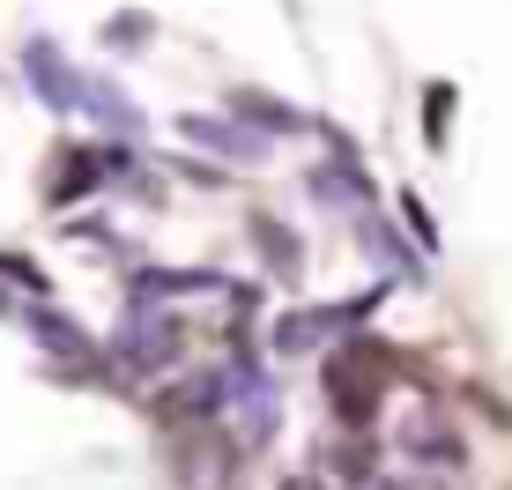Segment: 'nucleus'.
Segmentation results:
<instances>
[{
    "mask_svg": "<svg viewBox=\"0 0 512 490\" xmlns=\"http://www.w3.org/2000/svg\"><path fill=\"white\" fill-rule=\"evenodd\" d=\"M179 142L208 149L216 164H268V156H275L268 134H253V127L231 119V112H179Z\"/></svg>",
    "mask_w": 512,
    "mask_h": 490,
    "instance_id": "6",
    "label": "nucleus"
},
{
    "mask_svg": "<svg viewBox=\"0 0 512 490\" xmlns=\"http://www.w3.org/2000/svg\"><path fill=\"white\" fill-rule=\"evenodd\" d=\"M149 38H156V15H141V8L104 23V52H149Z\"/></svg>",
    "mask_w": 512,
    "mask_h": 490,
    "instance_id": "15",
    "label": "nucleus"
},
{
    "mask_svg": "<svg viewBox=\"0 0 512 490\" xmlns=\"http://www.w3.org/2000/svg\"><path fill=\"white\" fill-rule=\"evenodd\" d=\"M453 82H431V90H423V142L431 149H446V134H453Z\"/></svg>",
    "mask_w": 512,
    "mask_h": 490,
    "instance_id": "16",
    "label": "nucleus"
},
{
    "mask_svg": "<svg viewBox=\"0 0 512 490\" xmlns=\"http://www.w3.org/2000/svg\"><path fill=\"white\" fill-rule=\"evenodd\" d=\"M82 112H90L104 134H119V142H141V112H134V97L119 90V82L90 75V90H82Z\"/></svg>",
    "mask_w": 512,
    "mask_h": 490,
    "instance_id": "12",
    "label": "nucleus"
},
{
    "mask_svg": "<svg viewBox=\"0 0 512 490\" xmlns=\"http://www.w3.org/2000/svg\"><path fill=\"white\" fill-rule=\"evenodd\" d=\"M394 349H379V335H349L342 349L327 357V409H334V424H349V431H372V416H379V401L386 387H394Z\"/></svg>",
    "mask_w": 512,
    "mask_h": 490,
    "instance_id": "1",
    "label": "nucleus"
},
{
    "mask_svg": "<svg viewBox=\"0 0 512 490\" xmlns=\"http://www.w3.org/2000/svg\"><path fill=\"white\" fill-rule=\"evenodd\" d=\"M372 305H379V290H364L357 305H297V312H275L268 349H275V357H312V349H327V342H349Z\"/></svg>",
    "mask_w": 512,
    "mask_h": 490,
    "instance_id": "4",
    "label": "nucleus"
},
{
    "mask_svg": "<svg viewBox=\"0 0 512 490\" xmlns=\"http://www.w3.org/2000/svg\"><path fill=\"white\" fill-rule=\"evenodd\" d=\"M238 468H245V439L231 424L171 431V483H179V490H231Z\"/></svg>",
    "mask_w": 512,
    "mask_h": 490,
    "instance_id": "3",
    "label": "nucleus"
},
{
    "mask_svg": "<svg viewBox=\"0 0 512 490\" xmlns=\"http://www.w3.org/2000/svg\"><path fill=\"white\" fill-rule=\"evenodd\" d=\"M357 238H364V245L379 253V268H386V275H409V283L423 275V260L409 253V238H394V231H386V216H372V208L357 216Z\"/></svg>",
    "mask_w": 512,
    "mask_h": 490,
    "instance_id": "13",
    "label": "nucleus"
},
{
    "mask_svg": "<svg viewBox=\"0 0 512 490\" xmlns=\"http://www.w3.org/2000/svg\"><path fill=\"white\" fill-rule=\"evenodd\" d=\"M23 82H30V97H38L45 112H60V119H75L82 112V90H90V75H82L52 38H30L23 45Z\"/></svg>",
    "mask_w": 512,
    "mask_h": 490,
    "instance_id": "5",
    "label": "nucleus"
},
{
    "mask_svg": "<svg viewBox=\"0 0 512 490\" xmlns=\"http://www.w3.org/2000/svg\"><path fill=\"white\" fill-rule=\"evenodd\" d=\"M179 349H186V320L171 305H127L119 335L104 342V364L127 372V379H156V372L179 364Z\"/></svg>",
    "mask_w": 512,
    "mask_h": 490,
    "instance_id": "2",
    "label": "nucleus"
},
{
    "mask_svg": "<svg viewBox=\"0 0 512 490\" xmlns=\"http://www.w3.org/2000/svg\"><path fill=\"white\" fill-rule=\"evenodd\" d=\"M23 327H30V342H38L45 357H60V364H67V372H90V364H97V342L82 335V327L67 320V312L30 305V312H23Z\"/></svg>",
    "mask_w": 512,
    "mask_h": 490,
    "instance_id": "10",
    "label": "nucleus"
},
{
    "mask_svg": "<svg viewBox=\"0 0 512 490\" xmlns=\"http://www.w3.org/2000/svg\"><path fill=\"white\" fill-rule=\"evenodd\" d=\"M0 275H8V283H15V290H30V297H45V290H52V283H45V275H38V268H30V253H0Z\"/></svg>",
    "mask_w": 512,
    "mask_h": 490,
    "instance_id": "18",
    "label": "nucleus"
},
{
    "mask_svg": "<svg viewBox=\"0 0 512 490\" xmlns=\"http://www.w3.org/2000/svg\"><path fill=\"white\" fill-rule=\"evenodd\" d=\"M112 186V164H104V142H67L60 156L45 164V201L52 208H75Z\"/></svg>",
    "mask_w": 512,
    "mask_h": 490,
    "instance_id": "7",
    "label": "nucleus"
},
{
    "mask_svg": "<svg viewBox=\"0 0 512 490\" xmlns=\"http://www.w3.org/2000/svg\"><path fill=\"white\" fill-rule=\"evenodd\" d=\"M327 468H334V476H342L349 490H372V483H379V446L364 439V431H349V439L327 453Z\"/></svg>",
    "mask_w": 512,
    "mask_h": 490,
    "instance_id": "14",
    "label": "nucleus"
},
{
    "mask_svg": "<svg viewBox=\"0 0 512 490\" xmlns=\"http://www.w3.org/2000/svg\"><path fill=\"white\" fill-rule=\"evenodd\" d=\"M401 453H409L416 468H438V476H453V468H468V439L446 424V416L423 409L416 424H401Z\"/></svg>",
    "mask_w": 512,
    "mask_h": 490,
    "instance_id": "8",
    "label": "nucleus"
},
{
    "mask_svg": "<svg viewBox=\"0 0 512 490\" xmlns=\"http://www.w3.org/2000/svg\"><path fill=\"white\" fill-rule=\"evenodd\" d=\"M223 112L231 119H245L253 134H305V127H320V119H305L297 104H282V97H268V90H253V82H238V90H223Z\"/></svg>",
    "mask_w": 512,
    "mask_h": 490,
    "instance_id": "9",
    "label": "nucleus"
},
{
    "mask_svg": "<svg viewBox=\"0 0 512 490\" xmlns=\"http://www.w3.org/2000/svg\"><path fill=\"white\" fill-rule=\"evenodd\" d=\"M401 223L416 231L423 253H438V223H431V208H423V194H401Z\"/></svg>",
    "mask_w": 512,
    "mask_h": 490,
    "instance_id": "17",
    "label": "nucleus"
},
{
    "mask_svg": "<svg viewBox=\"0 0 512 490\" xmlns=\"http://www.w3.org/2000/svg\"><path fill=\"white\" fill-rule=\"evenodd\" d=\"M245 238L260 245V268H268L275 283H297V275H305V238H297V231H282V216L253 208V216H245Z\"/></svg>",
    "mask_w": 512,
    "mask_h": 490,
    "instance_id": "11",
    "label": "nucleus"
}]
</instances>
